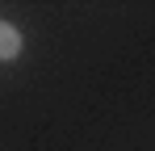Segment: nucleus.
Wrapping results in <instances>:
<instances>
[{"mask_svg": "<svg viewBox=\"0 0 155 151\" xmlns=\"http://www.w3.org/2000/svg\"><path fill=\"white\" fill-rule=\"evenodd\" d=\"M21 55V34L8 21H0V59H17Z\"/></svg>", "mask_w": 155, "mask_h": 151, "instance_id": "1", "label": "nucleus"}]
</instances>
